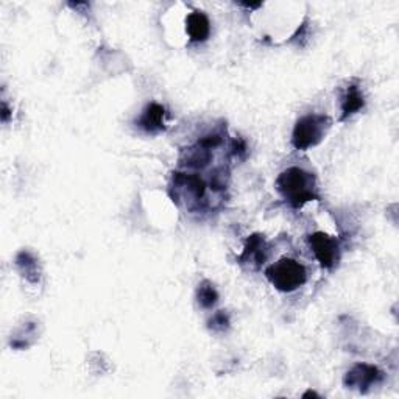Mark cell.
I'll return each instance as SVG.
<instances>
[{
  "mask_svg": "<svg viewBox=\"0 0 399 399\" xmlns=\"http://www.w3.org/2000/svg\"><path fill=\"white\" fill-rule=\"evenodd\" d=\"M197 298H198V304L201 307H205V309H211V307L217 304V301H219V293H217L212 283L203 281L198 285Z\"/></svg>",
  "mask_w": 399,
  "mask_h": 399,
  "instance_id": "11",
  "label": "cell"
},
{
  "mask_svg": "<svg viewBox=\"0 0 399 399\" xmlns=\"http://www.w3.org/2000/svg\"><path fill=\"white\" fill-rule=\"evenodd\" d=\"M365 107V97H363L362 89L359 86V83L353 81L349 83L345 94L341 97V121H346L348 117L354 116L356 113H359L360 109Z\"/></svg>",
  "mask_w": 399,
  "mask_h": 399,
  "instance_id": "8",
  "label": "cell"
},
{
  "mask_svg": "<svg viewBox=\"0 0 399 399\" xmlns=\"http://www.w3.org/2000/svg\"><path fill=\"white\" fill-rule=\"evenodd\" d=\"M198 144L201 147H205V149H215V147H219L222 144V136L220 135H208V136H203Z\"/></svg>",
  "mask_w": 399,
  "mask_h": 399,
  "instance_id": "15",
  "label": "cell"
},
{
  "mask_svg": "<svg viewBox=\"0 0 399 399\" xmlns=\"http://www.w3.org/2000/svg\"><path fill=\"white\" fill-rule=\"evenodd\" d=\"M211 158H212L211 150L197 144L195 147H189V149H184L181 151L180 164L189 167V169H203V167H206L209 164Z\"/></svg>",
  "mask_w": 399,
  "mask_h": 399,
  "instance_id": "10",
  "label": "cell"
},
{
  "mask_svg": "<svg viewBox=\"0 0 399 399\" xmlns=\"http://www.w3.org/2000/svg\"><path fill=\"white\" fill-rule=\"evenodd\" d=\"M247 150H248V147H247V142L243 141L242 137H237L234 139V142H233V153L236 156H245L247 155Z\"/></svg>",
  "mask_w": 399,
  "mask_h": 399,
  "instance_id": "16",
  "label": "cell"
},
{
  "mask_svg": "<svg viewBox=\"0 0 399 399\" xmlns=\"http://www.w3.org/2000/svg\"><path fill=\"white\" fill-rule=\"evenodd\" d=\"M16 264H18V267L20 269V271L24 273V276H27L30 279V281L33 283H36L39 276H36V273H38V267H36V261L29 255V253H25V251H22L16 259Z\"/></svg>",
  "mask_w": 399,
  "mask_h": 399,
  "instance_id": "12",
  "label": "cell"
},
{
  "mask_svg": "<svg viewBox=\"0 0 399 399\" xmlns=\"http://www.w3.org/2000/svg\"><path fill=\"white\" fill-rule=\"evenodd\" d=\"M329 127H331V119L327 116L309 114L301 117L293 128L292 144L297 150L311 149L321 142Z\"/></svg>",
  "mask_w": 399,
  "mask_h": 399,
  "instance_id": "3",
  "label": "cell"
},
{
  "mask_svg": "<svg viewBox=\"0 0 399 399\" xmlns=\"http://www.w3.org/2000/svg\"><path fill=\"white\" fill-rule=\"evenodd\" d=\"M276 189L295 209L303 208L307 201L320 200L315 177L299 167H290L279 175Z\"/></svg>",
  "mask_w": 399,
  "mask_h": 399,
  "instance_id": "1",
  "label": "cell"
},
{
  "mask_svg": "<svg viewBox=\"0 0 399 399\" xmlns=\"http://www.w3.org/2000/svg\"><path fill=\"white\" fill-rule=\"evenodd\" d=\"M228 327H229V317L226 312L219 311L211 320H209V329H212V331L223 332L226 331Z\"/></svg>",
  "mask_w": 399,
  "mask_h": 399,
  "instance_id": "13",
  "label": "cell"
},
{
  "mask_svg": "<svg viewBox=\"0 0 399 399\" xmlns=\"http://www.w3.org/2000/svg\"><path fill=\"white\" fill-rule=\"evenodd\" d=\"M265 276L276 290L284 293L295 292L307 281V271L304 265L290 257H284L281 261L271 264L265 270Z\"/></svg>",
  "mask_w": 399,
  "mask_h": 399,
  "instance_id": "2",
  "label": "cell"
},
{
  "mask_svg": "<svg viewBox=\"0 0 399 399\" xmlns=\"http://www.w3.org/2000/svg\"><path fill=\"white\" fill-rule=\"evenodd\" d=\"M228 186V172H225L223 169L215 170L212 178H211V187L214 191H223Z\"/></svg>",
  "mask_w": 399,
  "mask_h": 399,
  "instance_id": "14",
  "label": "cell"
},
{
  "mask_svg": "<svg viewBox=\"0 0 399 399\" xmlns=\"http://www.w3.org/2000/svg\"><path fill=\"white\" fill-rule=\"evenodd\" d=\"M303 396H304V398H307V396H318V395H317V393H313V391H307V393H304Z\"/></svg>",
  "mask_w": 399,
  "mask_h": 399,
  "instance_id": "18",
  "label": "cell"
},
{
  "mask_svg": "<svg viewBox=\"0 0 399 399\" xmlns=\"http://www.w3.org/2000/svg\"><path fill=\"white\" fill-rule=\"evenodd\" d=\"M186 32L192 43H205L211 34V22L201 11H194L186 19Z\"/></svg>",
  "mask_w": 399,
  "mask_h": 399,
  "instance_id": "9",
  "label": "cell"
},
{
  "mask_svg": "<svg viewBox=\"0 0 399 399\" xmlns=\"http://www.w3.org/2000/svg\"><path fill=\"white\" fill-rule=\"evenodd\" d=\"M8 117H10V109L6 107V103H2V121L4 122H8Z\"/></svg>",
  "mask_w": 399,
  "mask_h": 399,
  "instance_id": "17",
  "label": "cell"
},
{
  "mask_svg": "<svg viewBox=\"0 0 399 399\" xmlns=\"http://www.w3.org/2000/svg\"><path fill=\"white\" fill-rule=\"evenodd\" d=\"M307 242L323 269H334L340 262L341 247L339 239L326 233H313L307 237Z\"/></svg>",
  "mask_w": 399,
  "mask_h": 399,
  "instance_id": "4",
  "label": "cell"
},
{
  "mask_svg": "<svg viewBox=\"0 0 399 399\" xmlns=\"http://www.w3.org/2000/svg\"><path fill=\"white\" fill-rule=\"evenodd\" d=\"M269 251H267V243L262 234H253L247 239L245 243L243 253L239 256V261L243 264H253L256 267L262 265L267 261Z\"/></svg>",
  "mask_w": 399,
  "mask_h": 399,
  "instance_id": "7",
  "label": "cell"
},
{
  "mask_svg": "<svg viewBox=\"0 0 399 399\" xmlns=\"http://www.w3.org/2000/svg\"><path fill=\"white\" fill-rule=\"evenodd\" d=\"M167 111L159 103H149L137 119V127L147 133H159L165 130Z\"/></svg>",
  "mask_w": 399,
  "mask_h": 399,
  "instance_id": "6",
  "label": "cell"
},
{
  "mask_svg": "<svg viewBox=\"0 0 399 399\" xmlns=\"http://www.w3.org/2000/svg\"><path fill=\"white\" fill-rule=\"evenodd\" d=\"M384 379L382 371L374 365H367V363H359L348 371L345 379V385L348 388H357L359 391H365L373 387V385L381 384Z\"/></svg>",
  "mask_w": 399,
  "mask_h": 399,
  "instance_id": "5",
  "label": "cell"
}]
</instances>
